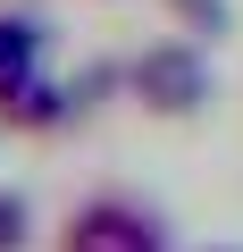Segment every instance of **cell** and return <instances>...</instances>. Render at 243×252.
Returning <instances> with one entry per match:
<instances>
[{"mask_svg": "<svg viewBox=\"0 0 243 252\" xmlns=\"http://www.w3.org/2000/svg\"><path fill=\"white\" fill-rule=\"evenodd\" d=\"M59 252H168V219L151 202H135V193H92L67 219Z\"/></svg>", "mask_w": 243, "mask_h": 252, "instance_id": "6da1fadb", "label": "cell"}, {"mask_svg": "<svg viewBox=\"0 0 243 252\" xmlns=\"http://www.w3.org/2000/svg\"><path fill=\"white\" fill-rule=\"evenodd\" d=\"M135 101H143L151 118H193V109L210 101V59H201L193 42H151V51L135 59Z\"/></svg>", "mask_w": 243, "mask_h": 252, "instance_id": "7a4b0ae2", "label": "cell"}, {"mask_svg": "<svg viewBox=\"0 0 243 252\" xmlns=\"http://www.w3.org/2000/svg\"><path fill=\"white\" fill-rule=\"evenodd\" d=\"M34 59H42V17H0V84L34 76Z\"/></svg>", "mask_w": 243, "mask_h": 252, "instance_id": "3957f363", "label": "cell"}, {"mask_svg": "<svg viewBox=\"0 0 243 252\" xmlns=\"http://www.w3.org/2000/svg\"><path fill=\"white\" fill-rule=\"evenodd\" d=\"M26 244H34V202L0 185V252H26Z\"/></svg>", "mask_w": 243, "mask_h": 252, "instance_id": "277c9868", "label": "cell"}, {"mask_svg": "<svg viewBox=\"0 0 243 252\" xmlns=\"http://www.w3.org/2000/svg\"><path fill=\"white\" fill-rule=\"evenodd\" d=\"M168 9H176L193 34H226V0H168Z\"/></svg>", "mask_w": 243, "mask_h": 252, "instance_id": "5b68a950", "label": "cell"}, {"mask_svg": "<svg viewBox=\"0 0 243 252\" xmlns=\"http://www.w3.org/2000/svg\"><path fill=\"white\" fill-rule=\"evenodd\" d=\"M210 252H235V244H210Z\"/></svg>", "mask_w": 243, "mask_h": 252, "instance_id": "8992f818", "label": "cell"}]
</instances>
